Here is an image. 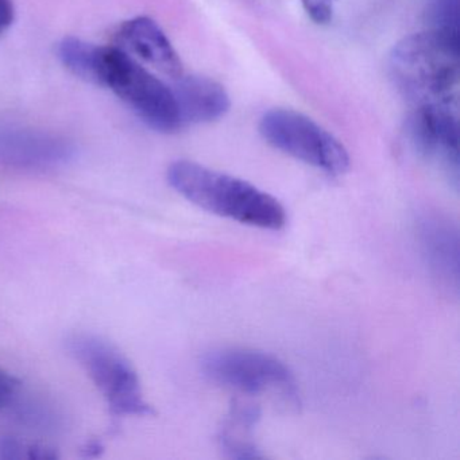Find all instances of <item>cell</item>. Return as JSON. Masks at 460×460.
Wrapping results in <instances>:
<instances>
[{
    "label": "cell",
    "instance_id": "cell-1",
    "mask_svg": "<svg viewBox=\"0 0 460 460\" xmlns=\"http://www.w3.org/2000/svg\"><path fill=\"white\" fill-rule=\"evenodd\" d=\"M169 185L201 209L263 230L287 225V211L273 196L255 185L192 161L172 164Z\"/></svg>",
    "mask_w": 460,
    "mask_h": 460
},
{
    "label": "cell",
    "instance_id": "cell-2",
    "mask_svg": "<svg viewBox=\"0 0 460 460\" xmlns=\"http://www.w3.org/2000/svg\"><path fill=\"white\" fill-rule=\"evenodd\" d=\"M398 90L416 107L456 109L459 98V41L435 31L401 40L390 55Z\"/></svg>",
    "mask_w": 460,
    "mask_h": 460
},
{
    "label": "cell",
    "instance_id": "cell-3",
    "mask_svg": "<svg viewBox=\"0 0 460 460\" xmlns=\"http://www.w3.org/2000/svg\"><path fill=\"white\" fill-rule=\"evenodd\" d=\"M93 84L111 90L160 133H174L182 128L172 87L119 47H99Z\"/></svg>",
    "mask_w": 460,
    "mask_h": 460
},
{
    "label": "cell",
    "instance_id": "cell-4",
    "mask_svg": "<svg viewBox=\"0 0 460 460\" xmlns=\"http://www.w3.org/2000/svg\"><path fill=\"white\" fill-rule=\"evenodd\" d=\"M69 355L93 379L106 398L114 416H152V405L145 400L138 373L130 360L110 341L91 333L69 336Z\"/></svg>",
    "mask_w": 460,
    "mask_h": 460
},
{
    "label": "cell",
    "instance_id": "cell-5",
    "mask_svg": "<svg viewBox=\"0 0 460 460\" xmlns=\"http://www.w3.org/2000/svg\"><path fill=\"white\" fill-rule=\"evenodd\" d=\"M260 133L274 149L333 176L349 171V155L343 144L300 112L285 109L265 112Z\"/></svg>",
    "mask_w": 460,
    "mask_h": 460
},
{
    "label": "cell",
    "instance_id": "cell-6",
    "mask_svg": "<svg viewBox=\"0 0 460 460\" xmlns=\"http://www.w3.org/2000/svg\"><path fill=\"white\" fill-rule=\"evenodd\" d=\"M204 376L242 394L279 392L297 398V384L287 365L274 355L247 349H215L201 360Z\"/></svg>",
    "mask_w": 460,
    "mask_h": 460
},
{
    "label": "cell",
    "instance_id": "cell-7",
    "mask_svg": "<svg viewBox=\"0 0 460 460\" xmlns=\"http://www.w3.org/2000/svg\"><path fill=\"white\" fill-rule=\"evenodd\" d=\"M409 138L420 155L436 164L452 187L459 185V123L455 107H416L408 122Z\"/></svg>",
    "mask_w": 460,
    "mask_h": 460
},
{
    "label": "cell",
    "instance_id": "cell-8",
    "mask_svg": "<svg viewBox=\"0 0 460 460\" xmlns=\"http://www.w3.org/2000/svg\"><path fill=\"white\" fill-rule=\"evenodd\" d=\"M74 145L53 134L13 130L0 134V161L18 168L47 169L66 165L75 157Z\"/></svg>",
    "mask_w": 460,
    "mask_h": 460
},
{
    "label": "cell",
    "instance_id": "cell-9",
    "mask_svg": "<svg viewBox=\"0 0 460 460\" xmlns=\"http://www.w3.org/2000/svg\"><path fill=\"white\" fill-rule=\"evenodd\" d=\"M118 47L171 79L182 76V63L163 29L149 17L126 21L118 29Z\"/></svg>",
    "mask_w": 460,
    "mask_h": 460
},
{
    "label": "cell",
    "instance_id": "cell-10",
    "mask_svg": "<svg viewBox=\"0 0 460 460\" xmlns=\"http://www.w3.org/2000/svg\"><path fill=\"white\" fill-rule=\"evenodd\" d=\"M420 247L430 271L441 284L459 287V231L440 215H427L419 222Z\"/></svg>",
    "mask_w": 460,
    "mask_h": 460
},
{
    "label": "cell",
    "instance_id": "cell-11",
    "mask_svg": "<svg viewBox=\"0 0 460 460\" xmlns=\"http://www.w3.org/2000/svg\"><path fill=\"white\" fill-rule=\"evenodd\" d=\"M174 80L172 91L182 126L215 122L230 110L227 91L215 80L184 75Z\"/></svg>",
    "mask_w": 460,
    "mask_h": 460
},
{
    "label": "cell",
    "instance_id": "cell-12",
    "mask_svg": "<svg viewBox=\"0 0 460 460\" xmlns=\"http://www.w3.org/2000/svg\"><path fill=\"white\" fill-rule=\"evenodd\" d=\"M258 420H260V409L257 406L234 403L230 417L219 435L220 447L227 452L228 456L235 459H252V457L262 456L257 446L250 438Z\"/></svg>",
    "mask_w": 460,
    "mask_h": 460
},
{
    "label": "cell",
    "instance_id": "cell-13",
    "mask_svg": "<svg viewBox=\"0 0 460 460\" xmlns=\"http://www.w3.org/2000/svg\"><path fill=\"white\" fill-rule=\"evenodd\" d=\"M99 45L91 44L76 37H66L58 44V58L75 76L93 83L96 56Z\"/></svg>",
    "mask_w": 460,
    "mask_h": 460
},
{
    "label": "cell",
    "instance_id": "cell-14",
    "mask_svg": "<svg viewBox=\"0 0 460 460\" xmlns=\"http://www.w3.org/2000/svg\"><path fill=\"white\" fill-rule=\"evenodd\" d=\"M430 17L432 31L459 41V0H435Z\"/></svg>",
    "mask_w": 460,
    "mask_h": 460
},
{
    "label": "cell",
    "instance_id": "cell-15",
    "mask_svg": "<svg viewBox=\"0 0 460 460\" xmlns=\"http://www.w3.org/2000/svg\"><path fill=\"white\" fill-rule=\"evenodd\" d=\"M22 381L0 368V409H7L17 401Z\"/></svg>",
    "mask_w": 460,
    "mask_h": 460
},
{
    "label": "cell",
    "instance_id": "cell-16",
    "mask_svg": "<svg viewBox=\"0 0 460 460\" xmlns=\"http://www.w3.org/2000/svg\"><path fill=\"white\" fill-rule=\"evenodd\" d=\"M304 10L317 25H327L332 21V2L330 0H301Z\"/></svg>",
    "mask_w": 460,
    "mask_h": 460
},
{
    "label": "cell",
    "instance_id": "cell-17",
    "mask_svg": "<svg viewBox=\"0 0 460 460\" xmlns=\"http://www.w3.org/2000/svg\"><path fill=\"white\" fill-rule=\"evenodd\" d=\"M26 457V446L13 436L0 438V459L21 460Z\"/></svg>",
    "mask_w": 460,
    "mask_h": 460
},
{
    "label": "cell",
    "instance_id": "cell-18",
    "mask_svg": "<svg viewBox=\"0 0 460 460\" xmlns=\"http://www.w3.org/2000/svg\"><path fill=\"white\" fill-rule=\"evenodd\" d=\"M15 21L14 0H0V34L9 31Z\"/></svg>",
    "mask_w": 460,
    "mask_h": 460
},
{
    "label": "cell",
    "instance_id": "cell-19",
    "mask_svg": "<svg viewBox=\"0 0 460 460\" xmlns=\"http://www.w3.org/2000/svg\"><path fill=\"white\" fill-rule=\"evenodd\" d=\"M26 459L31 460H56L58 459V451L45 444H33L26 447Z\"/></svg>",
    "mask_w": 460,
    "mask_h": 460
},
{
    "label": "cell",
    "instance_id": "cell-20",
    "mask_svg": "<svg viewBox=\"0 0 460 460\" xmlns=\"http://www.w3.org/2000/svg\"><path fill=\"white\" fill-rule=\"evenodd\" d=\"M104 446L101 440H91L82 448L83 457H98L103 454Z\"/></svg>",
    "mask_w": 460,
    "mask_h": 460
},
{
    "label": "cell",
    "instance_id": "cell-21",
    "mask_svg": "<svg viewBox=\"0 0 460 460\" xmlns=\"http://www.w3.org/2000/svg\"><path fill=\"white\" fill-rule=\"evenodd\" d=\"M330 2H333V0H330Z\"/></svg>",
    "mask_w": 460,
    "mask_h": 460
}]
</instances>
